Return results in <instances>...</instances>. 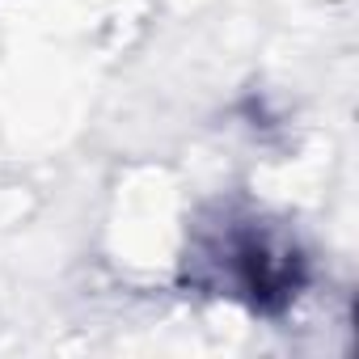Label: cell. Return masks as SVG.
<instances>
[{
    "instance_id": "1",
    "label": "cell",
    "mask_w": 359,
    "mask_h": 359,
    "mask_svg": "<svg viewBox=\"0 0 359 359\" xmlns=\"http://www.w3.org/2000/svg\"><path fill=\"white\" fill-rule=\"evenodd\" d=\"M212 254H216L212 262H220V271L229 279V296H245L254 309H266V313L283 309L304 279L296 250L279 245L275 237H266L258 229L224 233V241H216Z\"/></svg>"
}]
</instances>
